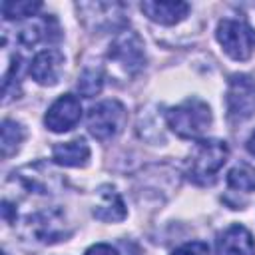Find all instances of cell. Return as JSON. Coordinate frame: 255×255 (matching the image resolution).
<instances>
[{
	"mask_svg": "<svg viewBox=\"0 0 255 255\" xmlns=\"http://www.w3.org/2000/svg\"><path fill=\"white\" fill-rule=\"evenodd\" d=\"M84 255H120L112 245H108V243H96V245H92Z\"/></svg>",
	"mask_w": 255,
	"mask_h": 255,
	"instance_id": "cell-20",
	"label": "cell"
},
{
	"mask_svg": "<svg viewBox=\"0 0 255 255\" xmlns=\"http://www.w3.org/2000/svg\"><path fill=\"white\" fill-rule=\"evenodd\" d=\"M167 126L185 139H199L211 126V110L199 98H187L167 112Z\"/></svg>",
	"mask_w": 255,
	"mask_h": 255,
	"instance_id": "cell-2",
	"label": "cell"
},
{
	"mask_svg": "<svg viewBox=\"0 0 255 255\" xmlns=\"http://www.w3.org/2000/svg\"><path fill=\"white\" fill-rule=\"evenodd\" d=\"M139 8L151 22H157L163 26H173V24L181 22L189 12L187 2H151V0H145L139 4Z\"/></svg>",
	"mask_w": 255,
	"mask_h": 255,
	"instance_id": "cell-11",
	"label": "cell"
},
{
	"mask_svg": "<svg viewBox=\"0 0 255 255\" xmlns=\"http://www.w3.org/2000/svg\"><path fill=\"white\" fill-rule=\"evenodd\" d=\"M126 120H128V112H126L122 102H118V100H104V102H100V104L90 108L88 131L96 139L106 141V139L116 137L124 129Z\"/></svg>",
	"mask_w": 255,
	"mask_h": 255,
	"instance_id": "cell-4",
	"label": "cell"
},
{
	"mask_svg": "<svg viewBox=\"0 0 255 255\" xmlns=\"http://www.w3.org/2000/svg\"><path fill=\"white\" fill-rule=\"evenodd\" d=\"M80 118H82L80 100L72 94H64L48 108V112L44 116V124L50 131L64 133V131H70L80 122Z\"/></svg>",
	"mask_w": 255,
	"mask_h": 255,
	"instance_id": "cell-7",
	"label": "cell"
},
{
	"mask_svg": "<svg viewBox=\"0 0 255 255\" xmlns=\"http://www.w3.org/2000/svg\"><path fill=\"white\" fill-rule=\"evenodd\" d=\"M24 128L14 122V120H4L2 122V139H0V145H2V157H10L14 155L22 141H24Z\"/></svg>",
	"mask_w": 255,
	"mask_h": 255,
	"instance_id": "cell-14",
	"label": "cell"
},
{
	"mask_svg": "<svg viewBox=\"0 0 255 255\" xmlns=\"http://www.w3.org/2000/svg\"><path fill=\"white\" fill-rule=\"evenodd\" d=\"M60 38V28L54 16H34L18 32V40L24 46H36L38 42H56Z\"/></svg>",
	"mask_w": 255,
	"mask_h": 255,
	"instance_id": "cell-10",
	"label": "cell"
},
{
	"mask_svg": "<svg viewBox=\"0 0 255 255\" xmlns=\"http://www.w3.org/2000/svg\"><path fill=\"white\" fill-rule=\"evenodd\" d=\"M229 157V147L221 139H197L189 161H187V173L189 179H193L199 185L213 183L219 169L225 165Z\"/></svg>",
	"mask_w": 255,
	"mask_h": 255,
	"instance_id": "cell-1",
	"label": "cell"
},
{
	"mask_svg": "<svg viewBox=\"0 0 255 255\" xmlns=\"http://www.w3.org/2000/svg\"><path fill=\"white\" fill-rule=\"evenodd\" d=\"M247 151L255 157V131L249 135V139H247Z\"/></svg>",
	"mask_w": 255,
	"mask_h": 255,
	"instance_id": "cell-21",
	"label": "cell"
},
{
	"mask_svg": "<svg viewBox=\"0 0 255 255\" xmlns=\"http://www.w3.org/2000/svg\"><path fill=\"white\" fill-rule=\"evenodd\" d=\"M171 255H209V247L203 241H189L173 249Z\"/></svg>",
	"mask_w": 255,
	"mask_h": 255,
	"instance_id": "cell-19",
	"label": "cell"
},
{
	"mask_svg": "<svg viewBox=\"0 0 255 255\" xmlns=\"http://www.w3.org/2000/svg\"><path fill=\"white\" fill-rule=\"evenodd\" d=\"M108 56H110V60H114L128 74L139 72L145 64L143 42L133 30H122L114 38V42L110 44Z\"/></svg>",
	"mask_w": 255,
	"mask_h": 255,
	"instance_id": "cell-6",
	"label": "cell"
},
{
	"mask_svg": "<svg viewBox=\"0 0 255 255\" xmlns=\"http://www.w3.org/2000/svg\"><path fill=\"white\" fill-rule=\"evenodd\" d=\"M64 70V54L56 48L38 52L30 64V76L40 86H56Z\"/></svg>",
	"mask_w": 255,
	"mask_h": 255,
	"instance_id": "cell-8",
	"label": "cell"
},
{
	"mask_svg": "<svg viewBox=\"0 0 255 255\" xmlns=\"http://www.w3.org/2000/svg\"><path fill=\"white\" fill-rule=\"evenodd\" d=\"M227 116L233 122H241L255 112V82L247 74H233L227 84Z\"/></svg>",
	"mask_w": 255,
	"mask_h": 255,
	"instance_id": "cell-5",
	"label": "cell"
},
{
	"mask_svg": "<svg viewBox=\"0 0 255 255\" xmlns=\"http://www.w3.org/2000/svg\"><path fill=\"white\" fill-rule=\"evenodd\" d=\"M52 159L58 165L66 167H84L88 165L90 159V145L86 143L84 137H76L72 141L56 143L52 149Z\"/></svg>",
	"mask_w": 255,
	"mask_h": 255,
	"instance_id": "cell-13",
	"label": "cell"
},
{
	"mask_svg": "<svg viewBox=\"0 0 255 255\" xmlns=\"http://www.w3.org/2000/svg\"><path fill=\"white\" fill-rule=\"evenodd\" d=\"M104 88V70L100 66H88L78 78V90L84 98H94Z\"/></svg>",
	"mask_w": 255,
	"mask_h": 255,
	"instance_id": "cell-16",
	"label": "cell"
},
{
	"mask_svg": "<svg viewBox=\"0 0 255 255\" xmlns=\"http://www.w3.org/2000/svg\"><path fill=\"white\" fill-rule=\"evenodd\" d=\"M20 94V58L16 56L10 70L4 74V104H8L12 98H18Z\"/></svg>",
	"mask_w": 255,
	"mask_h": 255,
	"instance_id": "cell-18",
	"label": "cell"
},
{
	"mask_svg": "<svg viewBox=\"0 0 255 255\" xmlns=\"http://www.w3.org/2000/svg\"><path fill=\"white\" fill-rule=\"evenodd\" d=\"M128 215L122 195L112 185H102L98 189V201L94 205V217L100 221H122Z\"/></svg>",
	"mask_w": 255,
	"mask_h": 255,
	"instance_id": "cell-12",
	"label": "cell"
},
{
	"mask_svg": "<svg viewBox=\"0 0 255 255\" xmlns=\"http://www.w3.org/2000/svg\"><path fill=\"white\" fill-rule=\"evenodd\" d=\"M215 38L221 44L223 52L237 62L249 60L255 50V30L245 20L223 18L217 24Z\"/></svg>",
	"mask_w": 255,
	"mask_h": 255,
	"instance_id": "cell-3",
	"label": "cell"
},
{
	"mask_svg": "<svg viewBox=\"0 0 255 255\" xmlns=\"http://www.w3.org/2000/svg\"><path fill=\"white\" fill-rule=\"evenodd\" d=\"M42 8V2H30V0H4L2 2V16L4 20H24V18H34L36 12Z\"/></svg>",
	"mask_w": 255,
	"mask_h": 255,
	"instance_id": "cell-17",
	"label": "cell"
},
{
	"mask_svg": "<svg viewBox=\"0 0 255 255\" xmlns=\"http://www.w3.org/2000/svg\"><path fill=\"white\" fill-rule=\"evenodd\" d=\"M215 255H255V241L249 229L235 223L217 235Z\"/></svg>",
	"mask_w": 255,
	"mask_h": 255,
	"instance_id": "cell-9",
	"label": "cell"
},
{
	"mask_svg": "<svg viewBox=\"0 0 255 255\" xmlns=\"http://www.w3.org/2000/svg\"><path fill=\"white\" fill-rule=\"evenodd\" d=\"M227 185L237 191H255V167L249 163H237L227 173Z\"/></svg>",
	"mask_w": 255,
	"mask_h": 255,
	"instance_id": "cell-15",
	"label": "cell"
}]
</instances>
